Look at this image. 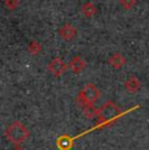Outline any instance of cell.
<instances>
[{"instance_id": "cell-10", "label": "cell", "mask_w": 149, "mask_h": 150, "mask_svg": "<svg viewBox=\"0 0 149 150\" xmlns=\"http://www.w3.org/2000/svg\"><path fill=\"white\" fill-rule=\"evenodd\" d=\"M82 111H84V115L88 117V119H93V117L97 116V110L94 108V106L84 107V108H82Z\"/></svg>"}, {"instance_id": "cell-2", "label": "cell", "mask_w": 149, "mask_h": 150, "mask_svg": "<svg viewBox=\"0 0 149 150\" xmlns=\"http://www.w3.org/2000/svg\"><path fill=\"white\" fill-rule=\"evenodd\" d=\"M101 97V91L94 83H87L81 91L77 96V103L84 107H89V106H94V103L99 99Z\"/></svg>"}, {"instance_id": "cell-1", "label": "cell", "mask_w": 149, "mask_h": 150, "mask_svg": "<svg viewBox=\"0 0 149 150\" xmlns=\"http://www.w3.org/2000/svg\"><path fill=\"white\" fill-rule=\"evenodd\" d=\"M4 134L9 142H12L16 146H20L21 144H24L29 138L30 132L25 127V124L16 120V122H12L11 124H8L4 131Z\"/></svg>"}, {"instance_id": "cell-4", "label": "cell", "mask_w": 149, "mask_h": 150, "mask_svg": "<svg viewBox=\"0 0 149 150\" xmlns=\"http://www.w3.org/2000/svg\"><path fill=\"white\" fill-rule=\"evenodd\" d=\"M47 68H48V72H50L54 77H60L67 72L68 65L65 64V63L63 62V59H60V57H54V59L50 60Z\"/></svg>"}, {"instance_id": "cell-5", "label": "cell", "mask_w": 149, "mask_h": 150, "mask_svg": "<svg viewBox=\"0 0 149 150\" xmlns=\"http://www.w3.org/2000/svg\"><path fill=\"white\" fill-rule=\"evenodd\" d=\"M76 34H77L76 28L71 24H64L62 28L59 29V35L67 42L72 41L74 37H76Z\"/></svg>"}, {"instance_id": "cell-14", "label": "cell", "mask_w": 149, "mask_h": 150, "mask_svg": "<svg viewBox=\"0 0 149 150\" xmlns=\"http://www.w3.org/2000/svg\"><path fill=\"white\" fill-rule=\"evenodd\" d=\"M13 150H24V149L20 148V146H16V149H13Z\"/></svg>"}, {"instance_id": "cell-7", "label": "cell", "mask_w": 149, "mask_h": 150, "mask_svg": "<svg viewBox=\"0 0 149 150\" xmlns=\"http://www.w3.org/2000/svg\"><path fill=\"white\" fill-rule=\"evenodd\" d=\"M68 68H70L73 73H77V74L81 73V72L84 71V68H85V60L82 59L80 55L73 56L72 59L70 60V63H68Z\"/></svg>"}, {"instance_id": "cell-13", "label": "cell", "mask_w": 149, "mask_h": 150, "mask_svg": "<svg viewBox=\"0 0 149 150\" xmlns=\"http://www.w3.org/2000/svg\"><path fill=\"white\" fill-rule=\"evenodd\" d=\"M17 4H18L17 0H5V7H7L8 9H11V11L15 9V8L17 7Z\"/></svg>"}, {"instance_id": "cell-8", "label": "cell", "mask_w": 149, "mask_h": 150, "mask_svg": "<svg viewBox=\"0 0 149 150\" xmlns=\"http://www.w3.org/2000/svg\"><path fill=\"white\" fill-rule=\"evenodd\" d=\"M109 64H110L113 68L120 69L123 65L126 64V57L123 56L120 52H115V54H113L110 57H109Z\"/></svg>"}, {"instance_id": "cell-11", "label": "cell", "mask_w": 149, "mask_h": 150, "mask_svg": "<svg viewBox=\"0 0 149 150\" xmlns=\"http://www.w3.org/2000/svg\"><path fill=\"white\" fill-rule=\"evenodd\" d=\"M41 50H42V46L39 45V42H37V41H31V42H30V45H29V51H30L31 55H37Z\"/></svg>"}, {"instance_id": "cell-6", "label": "cell", "mask_w": 149, "mask_h": 150, "mask_svg": "<svg viewBox=\"0 0 149 150\" xmlns=\"http://www.w3.org/2000/svg\"><path fill=\"white\" fill-rule=\"evenodd\" d=\"M124 88L130 94H135L141 89V82H140V79L136 76H130L124 82Z\"/></svg>"}, {"instance_id": "cell-9", "label": "cell", "mask_w": 149, "mask_h": 150, "mask_svg": "<svg viewBox=\"0 0 149 150\" xmlns=\"http://www.w3.org/2000/svg\"><path fill=\"white\" fill-rule=\"evenodd\" d=\"M81 12L87 17H93L97 12V8H96V5L92 4V3H85V4L81 7Z\"/></svg>"}, {"instance_id": "cell-3", "label": "cell", "mask_w": 149, "mask_h": 150, "mask_svg": "<svg viewBox=\"0 0 149 150\" xmlns=\"http://www.w3.org/2000/svg\"><path fill=\"white\" fill-rule=\"evenodd\" d=\"M120 114H122V111H120L118 106H116L114 102H111V100L106 102L105 105H102L101 107L97 110V117L99 119V122L105 123V124L113 122V120L116 119Z\"/></svg>"}, {"instance_id": "cell-12", "label": "cell", "mask_w": 149, "mask_h": 150, "mask_svg": "<svg viewBox=\"0 0 149 150\" xmlns=\"http://www.w3.org/2000/svg\"><path fill=\"white\" fill-rule=\"evenodd\" d=\"M135 4H136V0H120L122 8H124V9H127V11H130Z\"/></svg>"}]
</instances>
